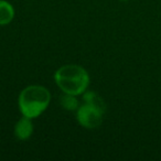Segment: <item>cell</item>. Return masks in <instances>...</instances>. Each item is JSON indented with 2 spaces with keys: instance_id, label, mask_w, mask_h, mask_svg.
<instances>
[{
  "instance_id": "7a4b0ae2",
  "label": "cell",
  "mask_w": 161,
  "mask_h": 161,
  "mask_svg": "<svg viewBox=\"0 0 161 161\" xmlns=\"http://www.w3.org/2000/svg\"><path fill=\"white\" fill-rule=\"evenodd\" d=\"M51 92L43 85H29L18 96V107L21 115L31 119L40 117L51 103Z\"/></svg>"
},
{
  "instance_id": "52a82bcc",
  "label": "cell",
  "mask_w": 161,
  "mask_h": 161,
  "mask_svg": "<svg viewBox=\"0 0 161 161\" xmlns=\"http://www.w3.org/2000/svg\"><path fill=\"white\" fill-rule=\"evenodd\" d=\"M82 99H83V102H86V103H91V104H94V105L101 106V107H103V108H106L104 99L102 98L97 93H95L94 91L87 90L85 93H83Z\"/></svg>"
},
{
  "instance_id": "5b68a950",
  "label": "cell",
  "mask_w": 161,
  "mask_h": 161,
  "mask_svg": "<svg viewBox=\"0 0 161 161\" xmlns=\"http://www.w3.org/2000/svg\"><path fill=\"white\" fill-rule=\"evenodd\" d=\"M16 16L14 7L7 0H0V25H7L12 22Z\"/></svg>"
},
{
  "instance_id": "ba28073f",
  "label": "cell",
  "mask_w": 161,
  "mask_h": 161,
  "mask_svg": "<svg viewBox=\"0 0 161 161\" xmlns=\"http://www.w3.org/2000/svg\"><path fill=\"white\" fill-rule=\"evenodd\" d=\"M120 1H123V3H126V1H129V0H120Z\"/></svg>"
},
{
  "instance_id": "8992f818",
  "label": "cell",
  "mask_w": 161,
  "mask_h": 161,
  "mask_svg": "<svg viewBox=\"0 0 161 161\" xmlns=\"http://www.w3.org/2000/svg\"><path fill=\"white\" fill-rule=\"evenodd\" d=\"M77 97L78 96H75V95L63 93L62 96L60 97V104L63 109L67 112H76L78 106L80 105Z\"/></svg>"
},
{
  "instance_id": "3957f363",
  "label": "cell",
  "mask_w": 161,
  "mask_h": 161,
  "mask_svg": "<svg viewBox=\"0 0 161 161\" xmlns=\"http://www.w3.org/2000/svg\"><path fill=\"white\" fill-rule=\"evenodd\" d=\"M105 112L106 108L83 102L75 112L76 120L85 129H95L102 125Z\"/></svg>"
},
{
  "instance_id": "277c9868",
  "label": "cell",
  "mask_w": 161,
  "mask_h": 161,
  "mask_svg": "<svg viewBox=\"0 0 161 161\" xmlns=\"http://www.w3.org/2000/svg\"><path fill=\"white\" fill-rule=\"evenodd\" d=\"M32 120L33 119L22 116L17 121L14 128V134L17 139H19L21 141H25L31 138L32 134L34 131V126Z\"/></svg>"
},
{
  "instance_id": "6da1fadb",
  "label": "cell",
  "mask_w": 161,
  "mask_h": 161,
  "mask_svg": "<svg viewBox=\"0 0 161 161\" xmlns=\"http://www.w3.org/2000/svg\"><path fill=\"white\" fill-rule=\"evenodd\" d=\"M54 82L62 93L82 96L88 90L91 77L88 72L78 64H65L54 72Z\"/></svg>"
}]
</instances>
